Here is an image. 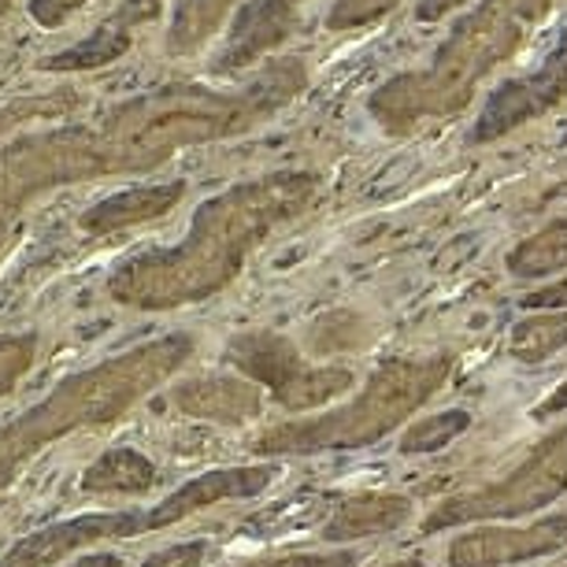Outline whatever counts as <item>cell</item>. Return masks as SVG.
<instances>
[{"label":"cell","instance_id":"6da1fadb","mask_svg":"<svg viewBox=\"0 0 567 567\" xmlns=\"http://www.w3.org/2000/svg\"><path fill=\"white\" fill-rule=\"evenodd\" d=\"M312 194L316 182L308 175H271L230 189L227 197H212L197 212L186 241L167 252H145L120 264L109 278V293L142 312L205 301L227 290L267 230L297 216Z\"/></svg>","mask_w":567,"mask_h":567},{"label":"cell","instance_id":"7a4b0ae2","mask_svg":"<svg viewBox=\"0 0 567 567\" xmlns=\"http://www.w3.org/2000/svg\"><path fill=\"white\" fill-rule=\"evenodd\" d=\"M197 352L189 334H164L131 352L101 360L85 371H74L49 393L45 401L0 426V489L34 460L41 449L74 431L109 426L123 420L137 401L175 374Z\"/></svg>","mask_w":567,"mask_h":567},{"label":"cell","instance_id":"3957f363","mask_svg":"<svg viewBox=\"0 0 567 567\" xmlns=\"http://www.w3.org/2000/svg\"><path fill=\"white\" fill-rule=\"evenodd\" d=\"M449 371H453V357L449 352L386 360L349 404H341L334 412L312 415V420L271 426V431H264L252 442V453L305 456V453H327V449L374 445L390 431H398L412 412H420L445 386Z\"/></svg>","mask_w":567,"mask_h":567},{"label":"cell","instance_id":"277c9868","mask_svg":"<svg viewBox=\"0 0 567 567\" xmlns=\"http://www.w3.org/2000/svg\"><path fill=\"white\" fill-rule=\"evenodd\" d=\"M564 489H567V423L556 426L553 434H545L527 453V460L516 471H508L505 478L467 489V494L445 497L423 519V530L437 534L445 527H460V523H478V519H519L527 512L553 505Z\"/></svg>","mask_w":567,"mask_h":567},{"label":"cell","instance_id":"5b68a950","mask_svg":"<svg viewBox=\"0 0 567 567\" xmlns=\"http://www.w3.org/2000/svg\"><path fill=\"white\" fill-rule=\"evenodd\" d=\"M223 360L252 386H267L286 412H316L352 390L349 368H312L290 338L275 330H241L230 338Z\"/></svg>","mask_w":567,"mask_h":567},{"label":"cell","instance_id":"8992f818","mask_svg":"<svg viewBox=\"0 0 567 567\" xmlns=\"http://www.w3.org/2000/svg\"><path fill=\"white\" fill-rule=\"evenodd\" d=\"M101 171H112L104 142L90 145L82 134L38 137V142L4 148L0 153V241L8 238L12 219L34 194L56 182L101 175Z\"/></svg>","mask_w":567,"mask_h":567},{"label":"cell","instance_id":"52a82bcc","mask_svg":"<svg viewBox=\"0 0 567 567\" xmlns=\"http://www.w3.org/2000/svg\"><path fill=\"white\" fill-rule=\"evenodd\" d=\"M148 534L145 508L142 512H97V516H74L49 523L34 534H27L23 542H16L12 549L0 556V567H52L74 549L97 545L104 538H137Z\"/></svg>","mask_w":567,"mask_h":567},{"label":"cell","instance_id":"ba28073f","mask_svg":"<svg viewBox=\"0 0 567 567\" xmlns=\"http://www.w3.org/2000/svg\"><path fill=\"white\" fill-rule=\"evenodd\" d=\"M278 475H282L278 464H245V467L205 471V475L182 483L175 494H167L156 508H145V523H148V530L175 527V523L189 519L194 512L223 505V501H245V497L264 494Z\"/></svg>","mask_w":567,"mask_h":567},{"label":"cell","instance_id":"9c48e42d","mask_svg":"<svg viewBox=\"0 0 567 567\" xmlns=\"http://www.w3.org/2000/svg\"><path fill=\"white\" fill-rule=\"evenodd\" d=\"M567 545V516L538 519L530 527H478L449 545V567H501L538 560Z\"/></svg>","mask_w":567,"mask_h":567},{"label":"cell","instance_id":"30bf717a","mask_svg":"<svg viewBox=\"0 0 567 567\" xmlns=\"http://www.w3.org/2000/svg\"><path fill=\"white\" fill-rule=\"evenodd\" d=\"M167 404L182 415L194 420L241 426L260 415L264 401L260 390L241 374H200V379H182L175 390L167 393Z\"/></svg>","mask_w":567,"mask_h":567},{"label":"cell","instance_id":"8fae6325","mask_svg":"<svg viewBox=\"0 0 567 567\" xmlns=\"http://www.w3.org/2000/svg\"><path fill=\"white\" fill-rule=\"evenodd\" d=\"M409 516H412V501L404 494H357L334 508V516L323 527V538L334 545L360 542L371 538V534L398 530L401 523H409Z\"/></svg>","mask_w":567,"mask_h":567},{"label":"cell","instance_id":"7c38bea8","mask_svg":"<svg viewBox=\"0 0 567 567\" xmlns=\"http://www.w3.org/2000/svg\"><path fill=\"white\" fill-rule=\"evenodd\" d=\"M159 471L137 449H109L93 460L82 475V494L90 497H123V494H148L156 486Z\"/></svg>","mask_w":567,"mask_h":567},{"label":"cell","instance_id":"4fadbf2b","mask_svg":"<svg viewBox=\"0 0 567 567\" xmlns=\"http://www.w3.org/2000/svg\"><path fill=\"white\" fill-rule=\"evenodd\" d=\"M182 182H171V186H156V189H134V194H120V197H109L101 205H93L90 212L82 216V227L90 234H112V230H123V227H134V223H145V219H156L175 205L182 197Z\"/></svg>","mask_w":567,"mask_h":567},{"label":"cell","instance_id":"5bb4252c","mask_svg":"<svg viewBox=\"0 0 567 567\" xmlns=\"http://www.w3.org/2000/svg\"><path fill=\"white\" fill-rule=\"evenodd\" d=\"M564 346H567V316H560V312L519 319L516 330H512V357L523 363L549 360Z\"/></svg>","mask_w":567,"mask_h":567},{"label":"cell","instance_id":"9a60e30c","mask_svg":"<svg viewBox=\"0 0 567 567\" xmlns=\"http://www.w3.org/2000/svg\"><path fill=\"white\" fill-rule=\"evenodd\" d=\"M564 264H567V223H553L549 230L523 241L519 249L508 256L512 275H519V278H542Z\"/></svg>","mask_w":567,"mask_h":567},{"label":"cell","instance_id":"2e32d148","mask_svg":"<svg viewBox=\"0 0 567 567\" xmlns=\"http://www.w3.org/2000/svg\"><path fill=\"white\" fill-rule=\"evenodd\" d=\"M471 426V412L467 409H449L437 412L431 420L412 423L401 437V453L404 456H423V453H437V449L453 445L460 434Z\"/></svg>","mask_w":567,"mask_h":567},{"label":"cell","instance_id":"e0dca14e","mask_svg":"<svg viewBox=\"0 0 567 567\" xmlns=\"http://www.w3.org/2000/svg\"><path fill=\"white\" fill-rule=\"evenodd\" d=\"M38 360V334L23 330V334H4L0 338V398L12 393L23 374L34 368Z\"/></svg>","mask_w":567,"mask_h":567},{"label":"cell","instance_id":"ac0fdd59","mask_svg":"<svg viewBox=\"0 0 567 567\" xmlns=\"http://www.w3.org/2000/svg\"><path fill=\"white\" fill-rule=\"evenodd\" d=\"M212 545L205 538L197 542H178V545H167V549L153 553L142 567H200L208 560Z\"/></svg>","mask_w":567,"mask_h":567},{"label":"cell","instance_id":"d6986e66","mask_svg":"<svg viewBox=\"0 0 567 567\" xmlns=\"http://www.w3.org/2000/svg\"><path fill=\"white\" fill-rule=\"evenodd\" d=\"M360 553H290L278 560H264L256 567H357Z\"/></svg>","mask_w":567,"mask_h":567},{"label":"cell","instance_id":"ffe728a7","mask_svg":"<svg viewBox=\"0 0 567 567\" xmlns=\"http://www.w3.org/2000/svg\"><path fill=\"white\" fill-rule=\"evenodd\" d=\"M523 308H549V312H556V308H567V278L556 286H545V290L523 297Z\"/></svg>","mask_w":567,"mask_h":567},{"label":"cell","instance_id":"44dd1931","mask_svg":"<svg viewBox=\"0 0 567 567\" xmlns=\"http://www.w3.org/2000/svg\"><path fill=\"white\" fill-rule=\"evenodd\" d=\"M560 412H567V379L549 393V398L538 404V409H534V415H538V420H545V415H560Z\"/></svg>","mask_w":567,"mask_h":567},{"label":"cell","instance_id":"7402d4cb","mask_svg":"<svg viewBox=\"0 0 567 567\" xmlns=\"http://www.w3.org/2000/svg\"><path fill=\"white\" fill-rule=\"evenodd\" d=\"M71 567H123V560L115 553H90L82 560H74Z\"/></svg>","mask_w":567,"mask_h":567},{"label":"cell","instance_id":"603a6c76","mask_svg":"<svg viewBox=\"0 0 567 567\" xmlns=\"http://www.w3.org/2000/svg\"><path fill=\"white\" fill-rule=\"evenodd\" d=\"M390 567H423V560H415V556H412V560H398V564H390Z\"/></svg>","mask_w":567,"mask_h":567}]
</instances>
